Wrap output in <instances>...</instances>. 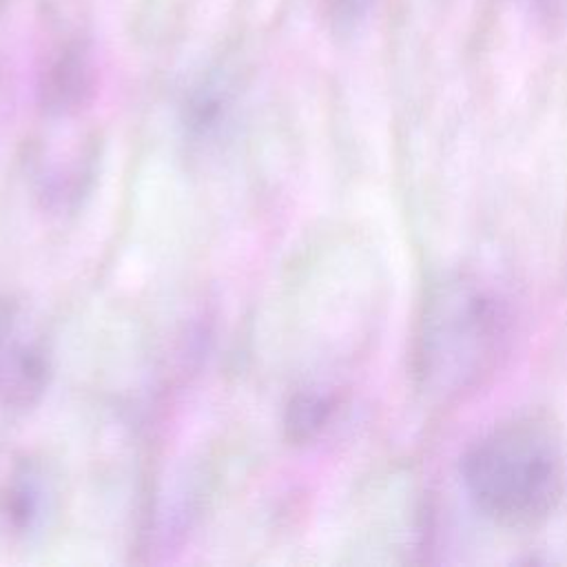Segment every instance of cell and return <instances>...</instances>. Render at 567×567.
<instances>
[{
    "label": "cell",
    "instance_id": "6da1fadb",
    "mask_svg": "<svg viewBox=\"0 0 567 567\" xmlns=\"http://www.w3.org/2000/svg\"><path fill=\"white\" fill-rule=\"evenodd\" d=\"M461 476L470 501L485 518L514 529L534 527L563 496L560 441L536 416L505 421L470 445Z\"/></svg>",
    "mask_w": 567,
    "mask_h": 567
},
{
    "label": "cell",
    "instance_id": "7a4b0ae2",
    "mask_svg": "<svg viewBox=\"0 0 567 567\" xmlns=\"http://www.w3.org/2000/svg\"><path fill=\"white\" fill-rule=\"evenodd\" d=\"M505 343V312L476 281L447 277L423 301L414 346L421 388L439 399L472 390L496 363Z\"/></svg>",
    "mask_w": 567,
    "mask_h": 567
},
{
    "label": "cell",
    "instance_id": "3957f363",
    "mask_svg": "<svg viewBox=\"0 0 567 567\" xmlns=\"http://www.w3.org/2000/svg\"><path fill=\"white\" fill-rule=\"evenodd\" d=\"M44 359L35 350H20L0 374V392L11 405H29L44 388Z\"/></svg>",
    "mask_w": 567,
    "mask_h": 567
},
{
    "label": "cell",
    "instance_id": "277c9868",
    "mask_svg": "<svg viewBox=\"0 0 567 567\" xmlns=\"http://www.w3.org/2000/svg\"><path fill=\"white\" fill-rule=\"evenodd\" d=\"M86 82H89L86 80V66H84L82 58L71 55V58L60 60L53 66V71L49 73L47 89H44L49 106L58 109V111L71 106L84 93Z\"/></svg>",
    "mask_w": 567,
    "mask_h": 567
},
{
    "label": "cell",
    "instance_id": "5b68a950",
    "mask_svg": "<svg viewBox=\"0 0 567 567\" xmlns=\"http://www.w3.org/2000/svg\"><path fill=\"white\" fill-rule=\"evenodd\" d=\"M328 401L317 394H299L292 399L286 416L288 436L292 441H308L326 421L328 416Z\"/></svg>",
    "mask_w": 567,
    "mask_h": 567
},
{
    "label": "cell",
    "instance_id": "8992f818",
    "mask_svg": "<svg viewBox=\"0 0 567 567\" xmlns=\"http://www.w3.org/2000/svg\"><path fill=\"white\" fill-rule=\"evenodd\" d=\"M40 509V487L38 483L24 474L18 476L7 494V516L13 523V527L24 529L29 527Z\"/></svg>",
    "mask_w": 567,
    "mask_h": 567
},
{
    "label": "cell",
    "instance_id": "52a82bcc",
    "mask_svg": "<svg viewBox=\"0 0 567 567\" xmlns=\"http://www.w3.org/2000/svg\"><path fill=\"white\" fill-rule=\"evenodd\" d=\"M370 2L372 0H334L332 18L337 24H352L368 11Z\"/></svg>",
    "mask_w": 567,
    "mask_h": 567
},
{
    "label": "cell",
    "instance_id": "ba28073f",
    "mask_svg": "<svg viewBox=\"0 0 567 567\" xmlns=\"http://www.w3.org/2000/svg\"><path fill=\"white\" fill-rule=\"evenodd\" d=\"M9 326H11V308L4 301H0V341L4 339Z\"/></svg>",
    "mask_w": 567,
    "mask_h": 567
}]
</instances>
